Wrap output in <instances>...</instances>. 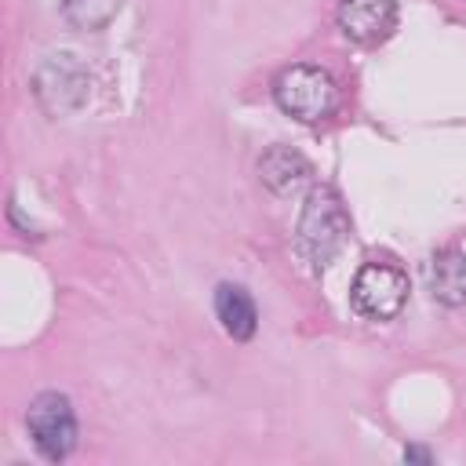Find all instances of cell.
Here are the masks:
<instances>
[{
    "label": "cell",
    "mask_w": 466,
    "mask_h": 466,
    "mask_svg": "<svg viewBox=\"0 0 466 466\" xmlns=\"http://www.w3.org/2000/svg\"><path fill=\"white\" fill-rule=\"evenodd\" d=\"M404 462H433V455L426 448H404Z\"/></svg>",
    "instance_id": "cell-11"
},
{
    "label": "cell",
    "mask_w": 466,
    "mask_h": 466,
    "mask_svg": "<svg viewBox=\"0 0 466 466\" xmlns=\"http://www.w3.org/2000/svg\"><path fill=\"white\" fill-rule=\"evenodd\" d=\"M273 98H277L280 113H288L302 124H320L339 109V84L328 69L295 62L273 76Z\"/></svg>",
    "instance_id": "cell-2"
},
{
    "label": "cell",
    "mask_w": 466,
    "mask_h": 466,
    "mask_svg": "<svg viewBox=\"0 0 466 466\" xmlns=\"http://www.w3.org/2000/svg\"><path fill=\"white\" fill-rule=\"evenodd\" d=\"M339 29L360 47L382 44L397 29V0H339Z\"/></svg>",
    "instance_id": "cell-6"
},
{
    "label": "cell",
    "mask_w": 466,
    "mask_h": 466,
    "mask_svg": "<svg viewBox=\"0 0 466 466\" xmlns=\"http://www.w3.org/2000/svg\"><path fill=\"white\" fill-rule=\"evenodd\" d=\"M350 215L342 208V197L331 186H313L306 193L299 226H295V251L306 262V269L320 273L346 244Z\"/></svg>",
    "instance_id": "cell-1"
},
{
    "label": "cell",
    "mask_w": 466,
    "mask_h": 466,
    "mask_svg": "<svg viewBox=\"0 0 466 466\" xmlns=\"http://www.w3.org/2000/svg\"><path fill=\"white\" fill-rule=\"evenodd\" d=\"M426 284H430L433 302H441L448 309L466 306V251H459V248L433 251V258L426 266Z\"/></svg>",
    "instance_id": "cell-8"
},
{
    "label": "cell",
    "mask_w": 466,
    "mask_h": 466,
    "mask_svg": "<svg viewBox=\"0 0 466 466\" xmlns=\"http://www.w3.org/2000/svg\"><path fill=\"white\" fill-rule=\"evenodd\" d=\"M258 178L273 197H295L313 182V164L291 146H273L258 157Z\"/></svg>",
    "instance_id": "cell-7"
},
{
    "label": "cell",
    "mask_w": 466,
    "mask_h": 466,
    "mask_svg": "<svg viewBox=\"0 0 466 466\" xmlns=\"http://www.w3.org/2000/svg\"><path fill=\"white\" fill-rule=\"evenodd\" d=\"M350 302L364 320H393L408 302V273L393 258L371 255L350 284Z\"/></svg>",
    "instance_id": "cell-3"
},
{
    "label": "cell",
    "mask_w": 466,
    "mask_h": 466,
    "mask_svg": "<svg viewBox=\"0 0 466 466\" xmlns=\"http://www.w3.org/2000/svg\"><path fill=\"white\" fill-rule=\"evenodd\" d=\"M33 95L44 106V113L69 116V113H76L87 102V95H91V73H87V66L76 55L55 51V55H47L36 66Z\"/></svg>",
    "instance_id": "cell-4"
},
{
    "label": "cell",
    "mask_w": 466,
    "mask_h": 466,
    "mask_svg": "<svg viewBox=\"0 0 466 466\" xmlns=\"http://www.w3.org/2000/svg\"><path fill=\"white\" fill-rule=\"evenodd\" d=\"M124 0H62V18L80 33H98L120 15Z\"/></svg>",
    "instance_id": "cell-10"
},
{
    "label": "cell",
    "mask_w": 466,
    "mask_h": 466,
    "mask_svg": "<svg viewBox=\"0 0 466 466\" xmlns=\"http://www.w3.org/2000/svg\"><path fill=\"white\" fill-rule=\"evenodd\" d=\"M215 317L222 324V331L237 342H248L258 328V309H255V299L248 295V288L240 284H218L215 288Z\"/></svg>",
    "instance_id": "cell-9"
},
{
    "label": "cell",
    "mask_w": 466,
    "mask_h": 466,
    "mask_svg": "<svg viewBox=\"0 0 466 466\" xmlns=\"http://www.w3.org/2000/svg\"><path fill=\"white\" fill-rule=\"evenodd\" d=\"M25 430L33 437V448L47 462H62L76 448V411H73L69 397L58 390L36 393L25 411Z\"/></svg>",
    "instance_id": "cell-5"
}]
</instances>
